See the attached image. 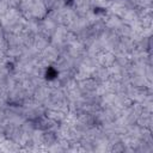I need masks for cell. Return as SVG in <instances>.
Returning <instances> with one entry per match:
<instances>
[{
    "label": "cell",
    "instance_id": "1",
    "mask_svg": "<svg viewBox=\"0 0 153 153\" xmlns=\"http://www.w3.org/2000/svg\"><path fill=\"white\" fill-rule=\"evenodd\" d=\"M45 75H47V79H54V78L57 75V72H56L53 67H49V68L47 69Z\"/></svg>",
    "mask_w": 153,
    "mask_h": 153
}]
</instances>
